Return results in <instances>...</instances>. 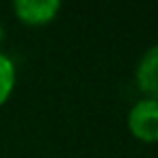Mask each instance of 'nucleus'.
Instances as JSON below:
<instances>
[{
	"instance_id": "1",
	"label": "nucleus",
	"mask_w": 158,
	"mask_h": 158,
	"mask_svg": "<svg viewBox=\"0 0 158 158\" xmlns=\"http://www.w3.org/2000/svg\"><path fill=\"white\" fill-rule=\"evenodd\" d=\"M126 128L134 141L143 145L158 143V102L139 98L126 115Z\"/></svg>"
},
{
	"instance_id": "2",
	"label": "nucleus",
	"mask_w": 158,
	"mask_h": 158,
	"mask_svg": "<svg viewBox=\"0 0 158 158\" xmlns=\"http://www.w3.org/2000/svg\"><path fill=\"white\" fill-rule=\"evenodd\" d=\"M63 5L59 0H15L11 11L15 20L28 28H44L61 15Z\"/></svg>"
},
{
	"instance_id": "3",
	"label": "nucleus",
	"mask_w": 158,
	"mask_h": 158,
	"mask_svg": "<svg viewBox=\"0 0 158 158\" xmlns=\"http://www.w3.org/2000/svg\"><path fill=\"white\" fill-rule=\"evenodd\" d=\"M134 87L139 98L158 102V44L149 46L134 65Z\"/></svg>"
},
{
	"instance_id": "4",
	"label": "nucleus",
	"mask_w": 158,
	"mask_h": 158,
	"mask_svg": "<svg viewBox=\"0 0 158 158\" xmlns=\"http://www.w3.org/2000/svg\"><path fill=\"white\" fill-rule=\"evenodd\" d=\"M15 85H18L15 61L5 50H0V108L11 100V95L15 91Z\"/></svg>"
},
{
	"instance_id": "5",
	"label": "nucleus",
	"mask_w": 158,
	"mask_h": 158,
	"mask_svg": "<svg viewBox=\"0 0 158 158\" xmlns=\"http://www.w3.org/2000/svg\"><path fill=\"white\" fill-rule=\"evenodd\" d=\"M5 37H7V28L2 24V20H0V50H2V44H5Z\"/></svg>"
}]
</instances>
